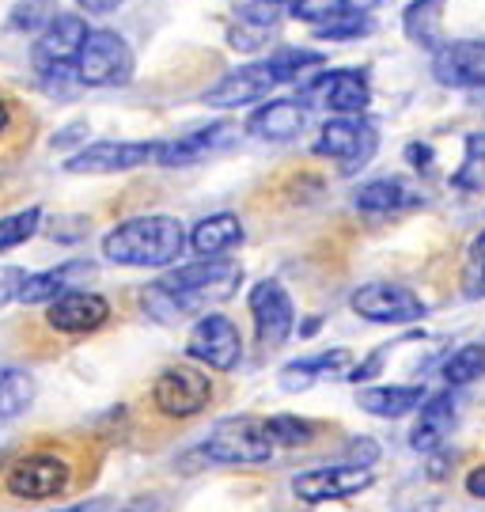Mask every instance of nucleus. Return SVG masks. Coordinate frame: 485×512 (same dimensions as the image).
<instances>
[{
    "label": "nucleus",
    "instance_id": "1",
    "mask_svg": "<svg viewBox=\"0 0 485 512\" xmlns=\"http://www.w3.org/2000/svg\"><path fill=\"white\" fill-rule=\"evenodd\" d=\"M239 281H243L239 262L201 258V262L179 266L175 274L160 277L152 289H144V308L160 323H175V319H186V315L209 308V304L228 300L239 289Z\"/></svg>",
    "mask_w": 485,
    "mask_h": 512
},
{
    "label": "nucleus",
    "instance_id": "2",
    "mask_svg": "<svg viewBox=\"0 0 485 512\" xmlns=\"http://www.w3.org/2000/svg\"><path fill=\"white\" fill-rule=\"evenodd\" d=\"M186 251V228L175 217H133L103 236V255L114 266H171Z\"/></svg>",
    "mask_w": 485,
    "mask_h": 512
},
{
    "label": "nucleus",
    "instance_id": "3",
    "mask_svg": "<svg viewBox=\"0 0 485 512\" xmlns=\"http://www.w3.org/2000/svg\"><path fill=\"white\" fill-rule=\"evenodd\" d=\"M72 69L88 88H118L133 80V50L118 31H88Z\"/></svg>",
    "mask_w": 485,
    "mask_h": 512
},
{
    "label": "nucleus",
    "instance_id": "4",
    "mask_svg": "<svg viewBox=\"0 0 485 512\" xmlns=\"http://www.w3.org/2000/svg\"><path fill=\"white\" fill-rule=\"evenodd\" d=\"M201 452L213 463H266V459H273L277 444L266 433V421L228 418L209 433Z\"/></svg>",
    "mask_w": 485,
    "mask_h": 512
},
{
    "label": "nucleus",
    "instance_id": "5",
    "mask_svg": "<svg viewBox=\"0 0 485 512\" xmlns=\"http://www.w3.org/2000/svg\"><path fill=\"white\" fill-rule=\"evenodd\" d=\"M379 148V133L368 118L360 114H349V118H330L323 129H319V141H315V156H326V160H338L342 171H357L364 167Z\"/></svg>",
    "mask_w": 485,
    "mask_h": 512
},
{
    "label": "nucleus",
    "instance_id": "6",
    "mask_svg": "<svg viewBox=\"0 0 485 512\" xmlns=\"http://www.w3.org/2000/svg\"><path fill=\"white\" fill-rule=\"evenodd\" d=\"M209 399H213L209 376L190 365L167 368V372H160V380L152 384V403L167 418H194V414H201L209 406Z\"/></svg>",
    "mask_w": 485,
    "mask_h": 512
},
{
    "label": "nucleus",
    "instance_id": "7",
    "mask_svg": "<svg viewBox=\"0 0 485 512\" xmlns=\"http://www.w3.org/2000/svg\"><path fill=\"white\" fill-rule=\"evenodd\" d=\"M160 141H95L72 152L65 171L72 175H114V171H133L141 164H156Z\"/></svg>",
    "mask_w": 485,
    "mask_h": 512
},
{
    "label": "nucleus",
    "instance_id": "8",
    "mask_svg": "<svg viewBox=\"0 0 485 512\" xmlns=\"http://www.w3.org/2000/svg\"><path fill=\"white\" fill-rule=\"evenodd\" d=\"M349 304H353V311H357L360 319H368V323H391V327H398V323H417L425 315L421 296L414 289H406V285H391V281L360 285Z\"/></svg>",
    "mask_w": 485,
    "mask_h": 512
},
{
    "label": "nucleus",
    "instance_id": "9",
    "mask_svg": "<svg viewBox=\"0 0 485 512\" xmlns=\"http://www.w3.org/2000/svg\"><path fill=\"white\" fill-rule=\"evenodd\" d=\"M186 353L201 361V365L216 368V372H228L239 365L243 357V338L228 315H201L190 338H186Z\"/></svg>",
    "mask_w": 485,
    "mask_h": 512
},
{
    "label": "nucleus",
    "instance_id": "10",
    "mask_svg": "<svg viewBox=\"0 0 485 512\" xmlns=\"http://www.w3.org/2000/svg\"><path fill=\"white\" fill-rule=\"evenodd\" d=\"M432 76L444 88L459 92H482L485 88V42L482 38H459L444 42L432 54Z\"/></svg>",
    "mask_w": 485,
    "mask_h": 512
},
{
    "label": "nucleus",
    "instance_id": "11",
    "mask_svg": "<svg viewBox=\"0 0 485 512\" xmlns=\"http://www.w3.org/2000/svg\"><path fill=\"white\" fill-rule=\"evenodd\" d=\"M304 99L311 107L334 110L338 118H349V114H364L368 110L372 92H368V76L364 73H357V69H334V73L315 76L304 88Z\"/></svg>",
    "mask_w": 485,
    "mask_h": 512
},
{
    "label": "nucleus",
    "instance_id": "12",
    "mask_svg": "<svg viewBox=\"0 0 485 512\" xmlns=\"http://www.w3.org/2000/svg\"><path fill=\"white\" fill-rule=\"evenodd\" d=\"M251 319H254V334L266 349H277L288 342L292 334V323H296V311H292V296L285 293L281 281H258L251 289Z\"/></svg>",
    "mask_w": 485,
    "mask_h": 512
},
{
    "label": "nucleus",
    "instance_id": "13",
    "mask_svg": "<svg viewBox=\"0 0 485 512\" xmlns=\"http://www.w3.org/2000/svg\"><path fill=\"white\" fill-rule=\"evenodd\" d=\"M69 486V463L54 452H31L12 463L8 471V494L27 501H46Z\"/></svg>",
    "mask_w": 485,
    "mask_h": 512
},
{
    "label": "nucleus",
    "instance_id": "14",
    "mask_svg": "<svg viewBox=\"0 0 485 512\" xmlns=\"http://www.w3.org/2000/svg\"><path fill=\"white\" fill-rule=\"evenodd\" d=\"M88 19L76 16V12H57L42 31H38V42L31 50V61H35L38 73L46 69H57V65H76V54L88 38Z\"/></svg>",
    "mask_w": 485,
    "mask_h": 512
},
{
    "label": "nucleus",
    "instance_id": "15",
    "mask_svg": "<svg viewBox=\"0 0 485 512\" xmlns=\"http://www.w3.org/2000/svg\"><path fill=\"white\" fill-rule=\"evenodd\" d=\"M273 88H277V80H273L270 65L258 61V65H243V69H232L228 76H220L205 92V103L216 110L251 107V103H262Z\"/></svg>",
    "mask_w": 485,
    "mask_h": 512
},
{
    "label": "nucleus",
    "instance_id": "16",
    "mask_svg": "<svg viewBox=\"0 0 485 512\" xmlns=\"http://www.w3.org/2000/svg\"><path fill=\"white\" fill-rule=\"evenodd\" d=\"M368 486H372V467H353V463L304 471V475H296V482H292L296 497H300V501H311V505L360 494V490H368Z\"/></svg>",
    "mask_w": 485,
    "mask_h": 512
},
{
    "label": "nucleus",
    "instance_id": "17",
    "mask_svg": "<svg viewBox=\"0 0 485 512\" xmlns=\"http://www.w3.org/2000/svg\"><path fill=\"white\" fill-rule=\"evenodd\" d=\"M110 319V304L99 293H84V289H72L61 293L57 300H50L46 311V323L61 334H91Z\"/></svg>",
    "mask_w": 485,
    "mask_h": 512
},
{
    "label": "nucleus",
    "instance_id": "18",
    "mask_svg": "<svg viewBox=\"0 0 485 512\" xmlns=\"http://www.w3.org/2000/svg\"><path fill=\"white\" fill-rule=\"evenodd\" d=\"M235 141V126L228 122H213V126H201L194 133H182L175 141H160V152H156V164L163 167H190L213 156L220 148H228Z\"/></svg>",
    "mask_w": 485,
    "mask_h": 512
},
{
    "label": "nucleus",
    "instance_id": "19",
    "mask_svg": "<svg viewBox=\"0 0 485 512\" xmlns=\"http://www.w3.org/2000/svg\"><path fill=\"white\" fill-rule=\"evenodd\" d=\"M307 122V110L300 99H270V103H262V107L251 114V122H247V133L258 137V141H273V145H281V141H292Z\"/></svg>",
    "mask_w": 485,
    "mask_h": 512
},
{
    "label": "nucleus",
    "instance_id": "20",
    "mask_svg": "<svg viewBox=\"0 0 485 512\" xmlns=\"http://www.w3.org/2000/svg\"><path fill=\"white\" fill-rule=\"evenodd\" d=\"M353 365V353L349 349H326L319 357H304V361H292L281 368V387L285 391H304L315 380H334V376H349Z\"/></svg>",
    "mask_w": 485,
    "mask_h": 512
},
{
    "label": "nucleus",
    "instance_id": "21",
    "mask_svg": "<svg viewBox=\"0 0 485 512\" xmlns=\"http://www.w3.org/2000/svg\"><path fill=\"white\" fill-rule=\"evenodd\" d=\"M91 274H95V266L84 262V258L61 262V266L46 270V274H27V285H23L19 300H23V304H50V300H57L61 293H72V285H76L80 277H91Z\"/></svg>",
    "mask_w": 485,
    "mask_h": 512
},
{
    "label": "nucleus",
    "instance_id": "22",
    "mask_svg": "<svg viewBox=\"0 0 485 512\" xmlns=\"http://www.w3.org/2000/svg\"><path fill=\"white\" fill-rule=\"evenodd\" d=\"M451 421H455V395H432V399H425L414 433H410L414 452H421V456L436 452L444 444V437L451 433Z\"/></svg>",
    "mask_w": 485,
    "mask_h": 512
},
{
    "label": "nucleus",
    "instance_id": "23",
    "mask_svg": "<svg viewBox=\"0 0 485 512\" xmlns=\"http://www.w3.org/2000/svg\"><path fill=\"white\" fill-rule=\"evenodd\" d=\"M239 243H243V224L235 213H216V217L198 220L194 232L186 236V247H194L201 258H220Z\"/></svg>",
    "mask_w": 485,
    "mask_h": 512
},
{
    "label": "nucleus",
    "instance_id": "24",
    "mask_svg": "<svg viewBox=\"0 0 485 512\" xmlns=\"http://www.w3.org/2000/svg\"><path fill=\"white\" fill-rule=\"evenodd\" d=\"M425 403V387L417 384H387V387H360L357 406L376 418H402Z\"/></svg>",
    "mask_w": 485,
    "mask_h": 512
},
{
    "label": "nucleus",
    "instance_id": "25",
    "mask_svg": "<svg viewBox=\"0 0 485 512\" xmlns=\"http://www.w3.org/2000/svg\"><path fill=\"white\" fill-rule=\"evenodd\" d=\"M444 8L448 0H414L406 4L402 12V31L414 46H425V50H440L444 46Z\"/></svg>",
    "mask_w": 485,
    "mask_h": 512
},
{
    "label": "nucleus",
    "instance_id": "26",
    "mask_svg": "<svg viewBox=\"0 0 485 512\" xmlns=\"http://www.w3.org/2000/svg\"><path fill=\"white\" fill-rule=\"evenodd\" d=\"M353 202H357L360 213H398V209L421 205L425 198L410 183H402V179H372V183L360 186Z\"/></svg>",
    "mask_w": 485,
    "mask_h": 512
},
{
    "label": "nucleus",
    "instance_id": "27",
    "mask_svg": "<svg viewBox=\"0 0 485 512\" xmlns=\"http://www.w3.org/2000/svg\"><path fill=\"white\" fill-rule=\"evenodd\" d=\"M35 399V380L23 368H0V421L23 414Z\"/></svg>",
    "mask_w": 485,
    "mask_h": 512
},
{
    "label": "nucleus",
    "instance_id": "28",
    "mask_svg": "<svg viewBox=\"0 0 485 512\" xmlns=\"http://www.w3.org/2000/svg\"><path fill=\"white\" fill-rule=\"evenodd\" d=\"M451 186L463 194L485 190V129L467 133V156H463V167L451 175Z\"/></svg>",
    "mask_w": 485,
    "mask_h": 512
},
{
    "label": "nucleus",
    "instance_id": "29",
    "mask_svg": "<svg viewBox=\"0 0 485 512\" xmlns=\"http://www.w3.org/2000/svg\"><path fill=\"white\" fill-rule=\"evenodd\" d=\"M326 57L319 50H300V46H281L277 54L266 57V65H270V73L277 84H288V80H300L307 69H319Z\"/></svg>",
    "mask_w": 485,
    "mask_h": 512
},
{
    "label": "nucleus",
    "instance_id": "30",
    "mask_svg": "<svg viewBox=\"0 0 485 512\" xmlns=\"http://www.w3.org/2000/svg\"><path fill=\"white\" fill-rule=\"evenodd\" d=\"M485 376V346H463L455 349L448 361H444V380L448 387H467L474 380H482Z\"/></svg>",
    "mask_w": 485,
    "mask_h": 512
},
{
    "label": "nucleus",
    "instance_id": "31",
    "mask_svg": "<svg viewBox=\"0 0 485 512\" xmlns=\"http://www.w3.org/2000/svg\"><path fill=\"white\" fill-rule=\"evenodd\" d=\"M38 224H42V209L38 205L8 213V217L0 220V251H16L19 243H27V239L35 236Z\"/></svg>",
    "mask_w": 485,
    "mask_h": 512
},
{
    "label": "nucleus",
    "instance_id": "32",
    "mask_svg": "<svg viewBox=\"0 0 485 512\" xmlns=\"http://www.w3.org/2000/svg\"><path fill=\"white\" fill-rule=\"evenodd\" d=\"M376 31V23L368 12H342V16H334L330 23L323 27H311V35L315 38H330V42H345V38H360V35H372Z\"/></svg>",
    "mask_w": 485,
    "mask_h": 512
},
{
    "label": "nucleus",
    "instance_id": "33",
    "mask_svg": "<svg viewBox=\"0 0 485 512\" xmlns=\"http://www.w3.org/2000/svg\"><path fill=\"white\" fill-rule=\"evenodd\" d=\"M266 433H270V440L277 444V448H296V444H307V440L315 437V429H311L307 421L288 418V414H281V418H266Z\"/></svg>",
    "mask_w": 485,
    "mask_h": 512
},
{
    "label": "nucleus",
    "instance_id": "34",
    "mask_svg": "<svg viewBox=\"0 0 485 512\" xmlns=\"http://www.w3.org/2000/svg\"><path fill=\"white\" fill-rule=\"evenodd\" d=\"M57 16L54 0H19L12 8V27L16 31H42Z\"/></svg>",
    "mask_w": 485,
    "mask_h": 512
},
{
    "label": "nucleus",
    "instance_id": "35",
    "mask_svg": "<svg viewBox=\"0 0 485 512\" xmlns=\"http://www.w3.org/2000/svg\"><path fill=\"white\" fill-rule=\"evenodd\" d=\"M342 12H349V0H296L292 4V16L300 23H311V27H323Z\"/></svg>",
    "mask_w": 485,
    "mask_h": 512
},
{
    "label": "nucleus",
    "instance_id": "36",
    "mask_svg": "<svg viewBox=\"0 0 485 512\" xmlns=\"http://www.w3.org/2000/svg\"><path fill=\"white\" fill-rule=\"evenodd\" d=\"M463 293H467L470 300L485 296V232L474 239V247H470V255H467V270H463Z\"/></svg>",
    "mask_w": 485,
    "mask_h": 512
},
{
    "label": "nucleus",
    "instance_id": "37",
    "mask_svg": "<svg viewBox=\"0 0 485 512\" xmlns=\"http://www.w3.org/2000/svg\"><path fill=\"white\" fill-rule=\"evenodd\" d=\"M23 285H27V270H19V266H0V308L19 300Z\"/></svg>",
    "mask_w": 485,
    "mask_h": 512
},
{
    "label": "nucleus",
    "instance_id": "38",
    "mask_svg": "<svg viewBox=\"0 0 485 512\" xmlns=\"http://www.w3.org/2000/svg\"><path fill=\"white\" fill-rule=\"evenodd\" d=\"M406 160H410L417 171H429V167H432V148L429 145H417V141H414V145L406 148Z\"/></svg>",
    "mask_w": 485,
    "mask_h": 512
},
{
    "label": "nucleus",
    "instance_id": "39",
    "mask_svg": "<svg viewBox=\"0 0 485 512\" xmlns=\"http://www.w3.org/2000/svg\"><path fill=\"white\" fill-rule=\"evenodd\" d=\"M88 16H107V12H114L118 4H126V0H76Z\"/></svg>",
    "mask_w": 485,
    "mask_h": 512
},
{
    "label": "nucleus",
    "instance_id": "40",
    "mask_svg": "<svg viewBox=\"0 0 485 512\" xmlns=\"http://www.w3.org/2000/svg\"><path fill=\"white\" fill-rule=\"evenodd\" d=\"M467 494L482 497V501H485V467H474V471L467 475Z\"/></svg>",
    "mask_w": 485,
    "mask_h": 512
},
{
    "label": "nucleus",
    "instance_id": "41",
    "mask_svg": "<svg viewBox=\"0 0 485 512\" xmlns=\"http://www.w3.org/2000/svg\"><path fill=\"white\" fill-rule=\"evenodd\" d=\"M84 133H88V129H84V126H69V129H65V133H61V137H54V148L72 145V141H80Z\"/></svg>",
    "mask_w": 485,
    "mask_h": 512
},
{
    "label": "nucleus",
    "instance_id": "42",
    "mask_svg": "<svg viewBox=\"0 0 485 512\" xmlns=\"http://www.w3.org/2000/svg\"><path fill=\"white\" fill-rule=\"evenodd\" d=\"M376 4L379 0H349V8H353V12H372Z\"/></svg>",
    "mask_w": 485,
    "mask_h": 512
},
{
    "label": "nucleus",
    "instance_id": "43",
    "mask_svg": "<svg viewBox=\"0 0 485 512\" xmlns=\"http://www.w3.org/2000/svg\"><path fill=\"white\" fill-rule=\"evenodd\" d=\"M8 122H12V110H8V103H4V99H0V133H4V129H8Z\"/></svg>",
    "mask_w": 485,
    "mask_h": 512
},
{
    "label": "nucleus",
    "instance_id": "44",
    "mask_svg": "<svg viewBox=\"0 0 485 512\" xmlns=\"http://www.w3.org/2000/svg\"><path fill=\"white\" fill-rule=\"evenodd\" d=\"M103 505H80V509H57V512H99Z\"/></svg>",
    "mask_w": 485,
    "mask_h": 512
},
{
    "label": "nucleus",
    "instance_id": "45",
    "mask_svg": "<svg viewBox=\"0 0 485 512\" xmlns=\"http://www.w3.org/2000/svg\"><path fill=\"white\" fill-rule=\"evenodd\" d=\"M258 4H273L277 8V4H296V0H258Z\"/></svg>",
    "mask_w": 485,
    "mask_h": 512
}]
</instances>
